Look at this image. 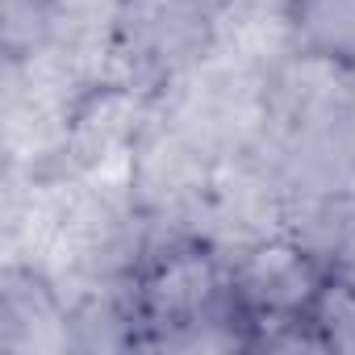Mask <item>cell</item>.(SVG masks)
<instances>
[{
  "instance_id": "cell-1",
  "label": "cell",
  "mask_w": 355,
  "mask_h": 355,
  "mask_svg": "<svg viewBox=\"0 0 355 355\" xmlns=\"http://www.w3.org/2000/svg\"><path fill=\"white\" fill-rule=\"evenodd\" d=\"M234 259L201 239L150 251L125 288V326L138 347H171L201 330H230Z\"/></svg>"
},
{
  "instance_id": "cell-2",
  "label": "cell",
  "mask_w": 355,
  "mask_h": 355,
  "mask_svg": "<svg viewBox=\"0 0 355 355\" xmlns=\"http://www.w3.org/2000/svg\"><path fill=\"white\" fill-rule=\"evenodd\" d=\"M293 343L334 355H355V276L343 263H322L313 288L305 293Z\"/></svg>"
},
{
  "instance_id": "cell-3",
  "label": "cell",
  "mask_w": 355,
  "mask_h": 355,
  "mask_svg": "<svg viewBox=\"0 0 355 355\" xmlns=\"http://www.w3.org/2000/svg\"><path fill=\"white\" fill-rule=\"evenodd\" d=\"M284 26L301 55L355 76V0H284Z\"/></svg>"
}]
</instances>
